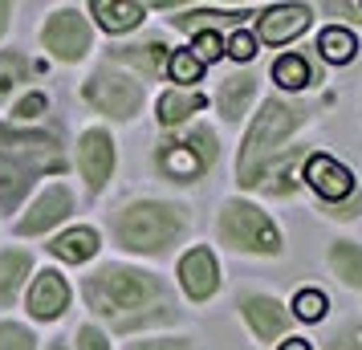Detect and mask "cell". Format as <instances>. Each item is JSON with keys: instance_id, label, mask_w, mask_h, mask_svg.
I'll use <instances>...</instances> for the list:
<instances>
[{"instance_id": "obj_32", "label": "cell", "mask_w": 362, "mask_h": 350, "mask_svg": "<svg viewBox=\"0 0 362 350\" xmlns=\"http://www.w3.org/2000/svg\"><path fill=\"white\" fill-rule=\"evenodd\" d=\"M322 208V216H329V220H358L362 216V187L350 196V200H342V204H317Z\"/></svg>"}, {"instance_id": "obj_7", "label": "cell", "mask_w": 362, "mask_h": 350, "mask_svg": "<svg viewBox=\"0 0 362 350\" xmlns=\"http://www.w3.org/2000/svg\"><path fill=\"white\" fill-rule=\"evenodd\" d=\"M86 102L98 106L102 115H110V118H134L139 106H143V86L134 82L131 74L98 69V74H90V82H86Z\"/></svg>"}, {"instance_id": "obj_24", "label": "cell", "mask_w": 362, "mask_h": 350, "mask_svg": "<svg viewBox=\"0 0 362 350\" xmlns=\"http://www.w3.org/2000/svg\"><path fill=\"white\" fill-rule=\"evenodd\" d=\"M90 13L98 17L102 29H110V33H127V29H134L139 21L147 17V8L143 4H115V0H94L90 4Z\"/></svg>"}, {"instance_id": "obj_21", "label": "cell", "mask_w": 362, "mask_h": 350, "mask_svg": "<svg viewBox=\"0 0 362 350\" xmlns=\"http://www.w3.org/2000/svg\"><path fill=\"white\" fill-rule=\"evenodd\" d=\"M208 106V98L199 94V90H167L163 98H159V106H155V115H159V122L163 127H180V122H187L192 115H199Z\"/></svg>"}, {"instance_id": "obj_6", "label": "cell", "mask_w": 362, "mask_h": 350, "mask_svg": "<svg viewBox=\"0 0 362 350\" xmlns=\"http://www.w3.org/2000/svg\"><path fill=\"white\" fill-rule=\"evenodd\" d=\"M216 159H220V139L204 122H196V127H187L180 134H167L163 143L155 147V167L171 184H196V180H204Z\"/></svg>"}, {"instance_id": "obj_26", "label": "cell", "mask_w": 362, "mask_h": 350, "mask_svg": "<svg viewBox=\"0 0 362 350\" xmlns=\"http://www.w3.org/2000/svg\"><path fill=\"white\" fill-rule=\"evenodd\" d=\"M29 265H33L29 252H21V249L0 252V305H8V301L17 298V289H21V281H25Z\"/></svg>"}, {"instance_id": "obj_20", "label": "cell", "mask_w": 362, "mask_h": 350, "mask_svg": "<svg viewBox=\"0 0 362 350\" xmlns=\"http://www.w3.org/2000/svg\"><path fill=\"white\" fill-rule=\"evenodd\" d=\"M118 62H127L131 69H139L143 78H159L167 66V57H171V49H167L159 37H151V41H139V45H122V49H115Z\"/></svg>"}, {"instance_id": "obj_3", "label": "cell", "mask_w": 362, "mask_h": 350, "mask_svg": "<svg viewBox=\"0 0 362 350\" xmlns=\"http://www.w3.org/2000/svg\"><path fill=\"white\" fill-rule=\"evenodd\" d=\"M62 167L66 155L57 151L53 134H21L0 127V208L13 212L37 171H62Z\"/></svg>"}, {"instance_id": "obj_8", "label": "cell", "mask_w": 362, "mask_h": 350, "mask_svg": "<svg viewBox=\"0 0 362 350\" xmlns=\"http://www.w3.org/2000/svg\"><path fill=\"white\" fill-rule=\"evenodd\" d=\"M301 184L317 196V204H342V200H350V196L358 192L354 171H350L346 163H338L334 155H326V151H313L310 159H305V167H301Z\"/></svg>"}, {"instance_id": "obj_37", "label": "cell", "mask_w": 362, "mask_h": 350, "mask_svg": "<svg viewBox=\"0 0 362 350\" xmlns=\"http://www.w3.org/2000/svg\"><path fill=\"white\" fill-rule=\"evenodd\" d=\"M41 110H45V98H41V94H29V98L17 102V110H13V115H17V118H37Z\"/></svg>"}, {"instance_id": "obj_23", "label": "cell", "mask_w": 362, "mask_h": 350, "mask_svg": "<svg viewBox=\"0 0 362 350\" xmlns=\"http://www.w3.org/2000/svg\"><path fill=\"white\" fill-rule=\"evenodd\" d=\"M273 82L281 90H305V86L317 82V74H313L305 53H281L277 62H273Z\"/></svg>"}, {"instance_id": "obj_12", "label": "cell", "mask_w": 362, "mask_h": 350, "mask_svg": "<svg viewBox=\"0 0 362 350\" xmlns=\"http://www.w3.org/2000/svg\"><path fill=\"white\" fill-rule=\"evenodd\" d=\"M180 285L192 301L216 298V289H220V265H216L208 245H196V249H187L180 257Z\"/></svg>"}, {"instance_id": "obj_2", "label": "cell", "mask_w": 362, "mask_h": 350, "mask_svg": "<svg viewBox=\"0 0 362 350\" xmlns=\"http://www.w3.org/2000/svg\"><path fill=\"white\" fill-rule=\"evenodd\" d=\"M310 122V106L305 102H289V98H264L261 115L252 118L240 155H236V184L240 187H261L264 167L277 159L285 143L293 139L301 127Z\"/></svg>"}, {"instance_id": "obj_10", "label": "cell", "mask_w": 362, "mask_h": 350, "mask_svg": "<svg viewBox=\"0 0 362 350\" xmlns=\"http://www.w3.org/2000/svg\"><path fill=\"white\" fill-rule=\"evenodd\" d=\"M236 310H240V317L248 322V330H252V338L257 342H281L285 334H289V326H293V314L281 305L273 293H245V298L236 301Z\"/></svg>"}, {"instance_id": "obj_34", "label": "cell", "mask_w": 362, "mask_h": 350, "mask_svg": "<svg viewBox=\"0 0 362 350\" xmlns=\"http://www.w3.org/2000/svg\"><path fill=\"white\" fill-rule=\"evenodd\" d=\"M224 53L236 57V62H252V57H257V37L252 33H232L228 41H224Z\"/></svg>"}, {"instance_id": "obj_39", "label": "cell", "mask_w": 362, "mask_h": 350, "mask_svg": "<svg viewBox=\"0 0 362 350\" xmlns=\"http://www.w3.org/2000/svg\"><path fill=\"white\" fill-rule=\"evenodd\" d=\"M4 25H8V4H0V33H4Z\"/></svg>"}, {"instance_id": "obj_36", "label": "cell", "mask_w": 362, "mask_h": 350, "mask_svg": "<svg viewBox=\"0 0 362 350\" xmlns=\"http://www.w3.org/2000/svg\"><path fill=\"white\" fill-rule=\"evenodd\" d=\"M78 346L82 350H110V342H106V334L98 326H82L78 330Z\"/></svg>"}, {"instance_id": "obj_40", "label": "cell", "mask_w": 362, "mask_h": 350, "mask_svg": "<svg viewBox=\"0 0 362 350\" xmlns=\"http://www.w3.org/2000/svg\"><path fill=\"white\" fill-rule=\"evenodd\" d=\"M49 350H66V342H53V346Z\"/></svg>"}, {"instance_id": "obj_11", "label": "cell", "mask_w": 362, "mask_h": 350, "mask_svg": "<svg viewBox=\"0 0 362 350\" xmlns=\"http://www.w3.org/2000/svg\"><path fill=\"white\" fill-rule=\"evenodd\" d=\"M45 49L53 57H62V62H78L86 57L90 49V25L78 8H62V13H53L49 25H45Z\"/></svg>"}, {"instance_id": "obj_14", "label": "cell", "mask_w": 362, "mask_h": 350, "mask_svg": "<svg viewBox=\"0 0 362 350\" xmlns=\"http://www.w3.org/2000/svg\"><path fill=\"white\" fill-rule=\"evenodd\" d=\"M78 163H82V175L90 192H102L110 184V171H115V143L106 131H86L82 147H78Z\"/></svg>"}, {"instance_id": "obj_15", "label": "cell", "mask_w": 362, "mask_h": 350, "mask_svg": "<svg viewBox=\"0 0 362 350\" xmlns=\"http://www.w3.org/2000/svg\"><path fill=\"white\" fill-rule=\"evenodd\" d=\"M257 98V74L252 69H240V74H228L220 90H216V110L224 122H240L248 115V106Z\"/></svg>"}, {"instance_id": "obj_29", "label": "cell", "mask_w": 362, "mask_h": 350, "mask_svg": "<svg viewBox=\"0 0 362 350\" xmlns=\"http://www.w3.org/2000/svg\"><path fill=\"white\" fill-rule=\"evenodd\" d=\"M322 350H362V317L342 322V326L322 342Z\"/></svg>"}, {"instance_id": "obj_22", "label": "cell", "mask_w": 362, "mask_h": 350, "mask_svg": "<svg viewBox=\"0 0 362 350\" xmlns=\"http://www.w3.org/2000/svg\"><path fill=\"white\" fill-rule=\"evenodd\" d=\"M317 53L326 57L329 66H350L358 57V37L350 33L346 25H326L317 33Z\"/></svg>"}, {"instance_id": "obj_4", "label": "cell", "mask_w": 362, "mask_h": 350, "mask_svg": "<svg viewBox=\"0 0 362 350\" xmlns=\"http://www.w3.org/2000/svg\"><path fill=\"white\" fill-rule=\"evenodd\" d=\"M187 233V208L167 200L127 204L115 216V236L127 252H167Z\"/></svg>"}, {"instance_id": "obj_16", "label": "cell", "mask_w": 362, "mask_h": 350, "mask_svg": "<svg viewBox=\"0 0 362 350\" xmlns=\"http://www.w3.org/2000/svg\"><path fill=\"white\" fill-rule=\"evenodd\" d=\"M66 305H69V285H66V277H62V273H53V269L37 273L33 289H29V314L49 322V317L66 314Z\"/></svg>"}, {"instance_id": "obj_13", "label": "cell", "mask_w": 362, "mask_h": 350, "mask_svg": "<svg viewBox=\"0 0 362 350\" xmlns=\"http://www.w3.org/2000/svg\"><path fill=\"white\" fill-rule=\"evenodd\" d=\"M310 155H313L310 147H285L273 163L264 167L261 192L264 196H273V200H289L297 187H301V167H305Z\"/></svg>"}, {"instance_id": "obj_17", "label": "cell", "mask_w": 362, "mask_h": 350, "mask_svg": "<svg viewBox=\"0 0 362 350\" xmlns=\"http://www.w3.org/2000/svg\"><path fill=\"white\" fill-rule=\"evenodd\" d=\"M69 208H74V196H69L66 187H49L41 200L29 208V216L17 224V233L21 236H37V233H45V228H53L57 220H66L69 216Z\"/></svg>"}, {"instance_id": "obj_19", "label": "cell", "mask_w": 362, "mask_h": 350, "mask_svg": "<svg viewBox=\"0 0 362 350\" xmlns=\"http://www.w3.org/2000/svg\"><path fill=\"white\" fill-rule=\"evenodd\" d=\"M245 17H257V13H248V8H187V13H175L171 25L183 33H216L220 25H240Z\"/></svg>"}, {"instance_id": "obj_1", "label": "cell", "mask_w": 362, "mask_h": 350, "mask_svg": "<svg viewBox=\"0 0 362 350\" xmlns=\"http://www.w3.org/2000/svg\"><path fill=\"white\" fill-rule=\"evenodd\" d=\"M86 301H90L94 314H102L122 334L163 326V322L180 317L175 298H171L163 277L131 265H106L94 277H86Z\"/></svg>"}, {"instance_id": "obj_30", "label": "cell", "mask_w": 362, "mask_h": 350, "mask_svg": "<svg viewBox=\"0 0 362 350\" xmlns=\"http://www.w3.org/2000/svg\"><path fill=\"white\" fill-rule=\"evenodd\" d=\"M25 78H29V62L21 53H0V94H8Z\"/></svg>"}, {"instance_id": "obj_25", "label": "cell", "mask_w": 362, "mask_h": 350, "mask_svg": "<svg viewBox=\"0 0 362 350\" xmlns=\"http://www.w3.org/2000/svg\"><path fill=\"white\" fill-rule=\"evenodd\" d=\"M49 249H53V257L78 265V261H90V257L98 252V233H94V228H69V233H62L53 240Z\"/></svg>"}, {"instance_id": "obj_31", "label": "cell", "mask_w": 362, "mask_h": 350, "mask_svg": "<svg viewBox=\"0 0 362 350\" xmlns=\"http://www.w3.org/2000/svg\"><path fill=\"white\" fill-rule=\"evenodd\" d=\"M192 57H196L199 66L220 62V57H224V37L220 33H196V41H192Z\"/></svg>"}, {"instance_id": "obj_5", "label": "cell", "mask_w": 362, "mask_h": 350, "mask_svg": "<svg viewBox=\"0 0 362 350\" xmlns=\"http://www.w3.org/2000/svg\"><path fill=\"white\" fill-rule=\"evenodd\" d=\"M216 233L232 252H248V257H281L285 240H281L277 220L252 200H224L220 216H216Z\"/></svg>"}, {"instance_id": "obj_9", "label": "cell", "mask_w": 362, "mask_h": 350, "mask_svg": "<svg viewBox=\"0 0 362 350\" xmlns=\"http://www.w3.org/2000/svg\"><path fill=\"white\" fill-rule=\"evenodd\" d=\"M313 25V4H269L257 13V45H289Z\"/></svg>"}, {"instance_id": "obj_28", "label": "cell", "mask_w": 362, "mask_h": 350, "mask_svg": "<svg viewBox=\"0 0 362 350\" xmlns=\"http://www.w3.org/2000/svg\"><path fill=\"white\" fill-rule=\"evenodd\" d=\"M167 74H171V82H180V90H187L192 82L204 78V66L192 57V49H171V57H167Z\"/></svg>"}, {"instance_id": "obj_38", "label": "cell", "mask_w": 362, "mask_h": 350, "mask_svg": "<svg viewBox=\"0 0 362 350\" xmlns=\"http://www.w3.org/2000/svg\"><path fill=\"white\" fill-rule=\"evenodd\" d=\"M277 350H313V342H310V338H285Z\"/></svg>"}, {"instance_id": "obj_35", "label": "cell", "mask_w": 362, "mask_h": 350, "mask_svg": "<svg viewBox=\"0 0 362 350\" xmlns=\"http://www.w3.org/2000/svg\"><path fill=\"white\" fill-rule=\"evenodd\" d=\"M127 350H196L192 338H147V342H131Z\"/></svg>"}, {"instance_id": "obj_18", "label": "cell", "mask_w": 362, "mask_h": 350, "mask_svg": "<svg viewBox=\"0 0 362 350\" xmlns=\"http://www.w3.org/2000/svg\"><path fill=\"white\" fill-rule=\"evenodd\" d=\"M326 265H329V273H334V277H338L346 289L362 293V240H350V236L329 240Z\"/></svg>"}, {"instance_id": "obj_33", "label": "cell", "mask_w": 362, "mask_h": 350, "mask_svg": "<svg viewBox=\"0 0 362 350\" xmlns=\"http://www.w3.org/2000/svg\"><path fill=\"white\" fill-rule=\"evenodd\" d=\"M0 350H33V334L25 330V326L0 322Z\"/></svg>"}, {"instance_id": "obj_27", "label": "cell", "mask_w": 362, "mask_h": 350, "mask_svg": "<svg viewBox=\"0 0 362 350\" xmlns=\"http://www.w3.org/2000/svg\"><path fill=\"white\" fill-rule=\"evenodd\" d=\"M326 310H329V298L322 293V289H297L293 293V310L289 314L293 317H301V322H322L326 317Z\"/></svg>"}]
</instances>
